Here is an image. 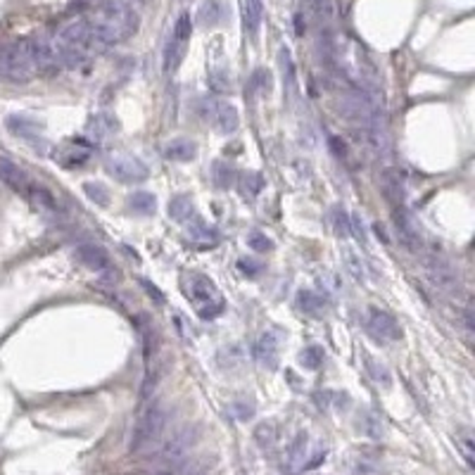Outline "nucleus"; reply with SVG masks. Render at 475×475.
<instances>
[{
    "mask_svg": "<svg viewBox=\"0 0 475 475\" xmlns=\"http://www.w3.org/2000/svg\"><path fill=\"white\" fill-rule=\"evenodd\" d=\"M330 146H333L335 155H338V159H343V162H350V155H347V148H345L343 138L333 136V138H330Z\"/></svg>",
    "mask_w": 475,
    "mask_h": 475,
    "instance_id": "obj_41",
    "label": "nucleus"
},
{
    "mask_svg": "<svg viewBox=\"0 0 475 475\" xmlns=\"http://www.w3.org/2000/svg\"><path fill=\"white\" fill-rule=\"evenodd\" d=\"M5 126H8V129L13 131L15 136L24 138V141H33V138H38V141H40V138H43V136H40V126L33 119H26V117H8Z\"/></svg>",
    "mask_w": 475,
    "mask_h": 475,
    "instance_id": "obj_23",
    "label": "nucleus"
},
{
    "mask_svg": "<svg viewBox=\"0 0 475 475\" xmlns=\"http://www.w3.org/2000/svg\"><path fill=\"white\" fill-rule=\"evenodd\" d=\"M247 247H250L252 252H271L274 250V240H271L266 233H262V231L254 228L247 233Z\"/></svg>",
    "mask_w": 475,
    "mask_h": 475,
    "instance_id": "obj_30",
    "label": "nucleus"
},
{
    "mask_svg": "<svg viewBox=\"0 0 475 475\" xmlns=\"http://www.w3.org/2000/svg\"><path fill=\"white\" fill-rule=\"evenodd\" d=\"M395 228H397L399 242H402L409 252H419V247H421L419 226L414 224L411 214L404 210V207H395Z\"/></svg>",
    "mask_w": 475,
    "mask_h": 475,
    "instance_id": "obj_13",
    "label": "nucleus"
},
{
    "mask_svg": "<svg viewBox=\"0 0 475 475\" xmlns=\"http://www.w3.org/2000/svg\"><path fill=\"white\" fill-rule=\"evenodd\" d=\"M91 153H93L91 141H86V138H72L69 143H65L62 148L55 150L53 159L65 166H77V164H84V162L91 157Z\"/></svg>",
    "mask_w": 475,
    "mask_h": 475,
    "instance_id": "obj_14",
    "label": "nucleus"
},
{
    "mask_svg": "<svg viewBox=\"0 0 475 475\" xmlns=\"http://www.w3.org/2000/svg\"><path fill=\"white\" fill-rule=\"evenodd\" d=\"M129 207L136 214H153L155 207H157V200H155L153 193H133L129 198Z\"/></svg>",
    "mask_w": 475,
    "mask_h": 475,
    "instance_id": "obj_29",
    "label": "nucleus"
},
{
    "mask_svg": "<svg viewBox=\"0 0 475 475\" xmlns=\"http://www.w3.org/2000/svg\"><path fill=\"white\" fill-rule=\"evenodd\" d=\"M276 437H278V430L274 423H259L257 430H254V439H257L262 447H271V444L276 442Z\"/></svg>",
    "mask_w": 475,
    "mask_h": 475,
    "instance_id": "obj_33",
    "label": "nucleus"
},
{
    "mask_svg": "<svg viewBox=\"0 0 475 475\" xmlns=\"http://www.w3.org/2000/svg\"><path fill=\"white\" fill-rule=\"evenodd\" d=\"M328 449L323 444H316L311 449V442L306 435H297L295 442L288 447V459H286V468L290 473H299V471H309V468H316L318 463L326 459Z\"/></svg>",
    "mask_w": 475,
    "mask_h": 475,
    "instance_id": "obj_5",
    "label": "nucleus"
},
{
    "mask_svg": "<svg viewBox=\"0 0 475 475\" xmlns=\"http://www.w3.org/2000/svg\"><path fill=\"white\" fill-rule=\"evenodd\" d=\"M166 423H169V409L159 402L148 404V407L141 411V416L136 419V423H133L129 449L133 454H141V451L155 447V444L162 439V435H164Z\"/></svg>",
    "mask_w": 475,
    "mask_h": 475,
    "instance_id": "obj_3",
    "label": "nucleus"
},
{
    "mask_svg": "<svg viewBox=\"0 0 475 475\" xmlns=\"http://www.w3.org/2000/svg\"><path fill=\"white\" fill-rule=\"evenodd\" d=\"M297 306L299 311H304V314L309 316H323L326 314V297L323 295H318L314 290H299L297 293Z\"/></svg>",
    "mask_w": 475,
    "mask_h": 475,
    "instance_id": "obj_21",
    "label": "nucleus"
},
{
    "mask_svg": "<svg viewBox=\"0 0 475 475\" xmlns=\"http://www.w3.org/2000/svg\"><path fill=\"white\" fill-rule=\"evenodd\" d=\"M238 269H240L245 276L254 278V276H259V271H264V266H262V262H254V259H240V262H238Z\"/></svg>",
    "mask_w": 475,
    "mask_h": 475,
    "instance_id": "obj_40",
    "label": "nucleus"
},
{
    "mask_svg": "<svg viewBox=\"0 0 475 475\" xmlns=\"http://www.w3.org/2000/svg\"><path fill=\"white\" fill-rule=\"evenodd\" d=\"M74 257H77L79 262L86 266V269L95 271L98 276L107 278V281H114V278H119L117 266L112 264L109 254L102 250V247H98V245H79L77 252H74Z\"/></svg>",
    "mask_w": 475,
    "mask_h": 475,
    "instance_id": "obj_11",
    "label": "nucleus"
},
{
    "mask_svg": "<svg viewBox=\"0 0 475 475\" xmlns=\"http://www.w3.org/2000/svg\"><path fill=\"white\" fill-rule=\"evenodd\" d=\"M93 33V53L112 48L138 29V15L121 3H105L88 20Z\"/></svg>",
    "mask_w": 475,
    "mask_h": 475,
    "instance_id": "obj_1",
    "label": "nucleus"
},
{
    "mask_svg": "<svg viewBox=\"0 0 475 475\" xmlns=\"http://www.w3.org/2000/svg\"><path fill=\"white\" fill-rule=\"evenodd\" d=\"M195 155H198V143L190 138H176L164 150V157L171 162H190L195 159Z\"/></svg>",
    "mask_w": 475,
    "mask_h": 475,
    "instance_id": "obj_18",
    "label": "nucleus"
},
{
    "mask_svg": "<svg viewBox=\"0 0 475 475\" xmlns=\"http://www.w3.org/2000/svg\"><path fill=\"white\" fill-rule=\"evenodd\" d=\"M355 143L368 157L383 159L390 155V138L385 133V126H357L355 129Z\"/></svg>",
    "mask_w": 475,
    "mask_h": 475,
    "instance_id": "obj_10",
    "label": "nucleus"
},
{
    "mask_svg": "<svg viewBox=\"0 0 475 475\" xmlns=\"http://www.w3.org/2000/svg\"><path fill=\"white\" fill-rule=\"evenodd\" d=\"M188 235H190V240H193L195 245H202V247H210V245H217V242H219L217 228H212V226H207L205 221H200L198 217L190 221Z\"/></svg>",
    "mask_w": 475,
    "mask_h": 475,
    "instance_id": "obj_22",
    "label": "nucleus"
},
{
    "mask_svg": "<svg viewBox=\"0 0 475 475\" xmlns=\"http://www.w3.org/2000/svg\"><path fill=\"white\" fill-rule=\"evenodd\" d=\"M198 437H200V428H195V426H188V428L176 430L157 451H155V456H153L155 466H173V463H183L185 456L190 454V449L198 444Z\"/></svg>",
    "mask_w": 475,
    "mask_h": 475,
    "instance_id": "obj_4",
    "label": "nucleus"
},
{
    "mask_svg": "<svg viewBox=\"0 0 475 475\" xmlns=\"http://www.w3.org/2000/svg\"><path fill=\"white\" fill-rule=\"evenodd\" d=\"M214 173H217V176H214V181H217V185H221V188H228L231 183H233V169H231L228 164H221V162H217V164H214Z\"/></svg>",
    "mask_w": 475,
    "mask_h": 475,
    "instance_id": "obj_38",
    "label": "nucleus"
},
{
    "mask_svg": "<svg viewBox=\"0 0 475 475\" xmlns=\"http://www.w3.org/2000/svg\"><path fill=\"white\" fill-rule=\"evenodd\" d=\"M181 288H183L185 299L193 304L195 314L200 318L212 321V318L224 314V309H226L224 295L219 293L217 283H214L210 276L198 274V271H185L181 276Z\"/></svg>",
    "mask_w": 475,
    "mask_h": 475,
    "instance_id": "obj_2",
    "label": "nucleus"
},
{
    "mask_svg": "<svg viewBox=\"0 0 475 475\" xmlns=\"http://www.w3.org/2000/svg\"><path fill=\"white\" fill-rule=\"evenodd\" d=\"M105 169L112 173L119 183H143L150 176L148 166L136 155L129 153H112L105 157Z\"/></svg>",
    "mask_w": 475,
    "mask_h": 475,
    "instance_id": "obj_7",
    "label": "nucleus"
},
{
    "mask_svg": "<svg viewBox=\"0 0 475 475\" xmlns=\"http://www.w3.org/2000/svg\"><path fill=\"white\" fill-rule=\"evenodd\" d=\"M238 188H240V193H242V198H245V200H254L259 193H262L264 178L259 176V173H254V171L242 173V176L238 178Z\"/></svg>",
    "mask_w": 475,
    "mask_h": 475,
    "instance_id": "obj_27",
    "label": "nucleus"
},
{
    "mask_svg": "<svg viewBox=\"0 0 475 475\" xmlns=\"http://www.w3.org/2000/svg\"><path fill=\"white\" fill-rule=\"evenodd\" d=\"M254 359L262 364L264 368H276L278 366V333H264L262 338L257 340L252 350Z\"/></svg>",
    "mask_w": 475,
    "mask_h": 475,
    "instance_id": "obj_15",
    "label": "nucleus"
},
{
    "mask_svg": "<svg viewBox=\"0 0 475 475\" xmlns=\"http://www.w3.org/2000/svg\"><path fill=\"white\" fill-rule=\"evenodd\" d=\"M264 20V0H242V22H245V31L254 38L259 33Z\"/></svg>",
    "mask_w": 475,
    "mask_h": 475,
    "instance_id": "obj_17",
    "label": "nucleus"
},
{
    "mask_svg": "<svg viewBox=\"0 0 475 475\" xmlns=\"http://www.w3.org/2000/svg\"><path fill=\"white\" fill-rule=\"evenodd\" d=\"M169 217L173 221H193L195 217H198V212H195V205L193 200H190V195H173L171 202H169Z\"/></svg>",
    "mask_w": 475,
    "mask_h": 475,
    "instance_id": "obj_20",
    "label": "nucleus"
},
{
    "mask_svg": "<svg viewBox=\"0 0 475 475\" xmlns=\"http://www.w3.org/2000/svg\"><path fill=\"white\" fill-rule=\"evenodd\" d=\"M359 423H364V426H359V428H361L368 437H380V433H383V428H380V419L373 414L359 416Z\"/></svg>",
    "mask_w": 475,
    "mask_h": 475,
    "instance_id": "obj_36",
    "label": "nucleus"
},
{
    "mask_svg": "<svg viewBox=\"0 0 475 475\" xmlns=\"http://www.w3.org/2000/svg\"><path fill=\"white\" fill-rule=\"evenodd\" d=\"M330 226H333L335 235H340V238L352 235V217L343 210V207H333V210H330Z\"/></svg>",
    "mask_w": 475,
    "mask_h": 475,
    "instance_id": "obj_28",
    "label": "nucleus"
},
{
    "mask_svg": "<svg viewBox=\"0 0 475 475\" xmlns=\"http://www.w3.org/2000/svg\"><path fill=\"white\" fill-rule=\"evenodd\" d=\"M380 188H383L385 198L392 202L395 207H402L404 202V185H402V178H399V173L395 169H387L383 176H380Z\"/></svg>",
    "mask_w": 475,
    "mask_h": 475,
    "instance_id": "obj_19",
    "label": "nucleus"
},
{
    "mask_svg": "<svg viewBox=\"0 0 475 475\" xmlns=\"http://www.w3.org/2000/svg\"><path fill=\"white\" fill-rule=\"evenodd\" d=\"M299 364H302L304 368H309V371L321 368L323 366V350H321V347H316V345L304 347V352L299 355Z\"/></svg>",
    "mask_w": 475,
    "mask_h": 475,
    "instance_id": "obj_31",
    "label": "nucleus"
},
{
    "mask_svg": "<svg viewBox=\"0 0 475 475\" xmlns=\"http://www.w3.org/2000/svg\"><path fill=\"white\" fill-rule=\"evenodd\" d=\"M141 286L146 288V293L150 295V297H155V302H159V304H164V295H162L157 288L153 286V283H148V281H141Z\"/></svg>",
    "mask_w": 475,
    "mask_h": 475,
    "instance_id": "obj_43",
    "label": "nucleus"
},
{
    "mask_svg": "<svg viewBox=\"0 0 475 475\" xmlns=\"http://www.w3.org/2000/svg\"><path fill=\"white\" fill-rule=\"evenodd\" d=\"M198 112L207 124H212L214 129L221 133H233L238 129V124H240L238 109L231 105V102L217 100V98H205V100H200Z\"/></svg>",
    "mask_w": 475,
    "mask_h": 475,
    "instance_id": "obj_6",
    "label": "nucleus"
},
{
    "mask_svg": "<svg viewBox=\"0 0 475 475\" xmlns=\"http://www.w3.org/2000/svg\"><path fill=\"white\" fill-rule=\"evenodd\" d=\"M114 126L117 124H114L109 117H93L88 124V131L98 138V141H102V136H107L109 131H114ZM95 138H93V141H95Z\"/></svg>",
    "mask_w": 475,
    "mask_h": 475,
    "instance_id": "obj_34",
    "label": "nucleus"
},
{
    "mask_svg": "<svg viewBox=\"0 0 475 475\" xmlns=\"http://www.w3.org/2000/svg\"><path fill=\"white\" fill-rule=\"evenodd\" d=\"M461 451H463V456H466L468 466H473V439L468 437V435L461 439Z\"/></svg>",
    "mask_w": 475,
    "mask_h": 475,
    "instance_id": "obj_42",
    "label": "nucleus"
},
{
    "mask_svg": "<svg viewBox=\"0 0 475 475\" xmlns=\"http://www.w3.org/2000/svg\"><path fill=\"white\" fill-rule=\"evenodd\" d=\"M366 328L375 340H399L402 338V328H399L397 318L383 309H375V306L366 316Z\"/></svg>",
    "mask_w": 475,
    "mask_h": 475,
    "instance_id": "obj_12",
    "label": "nucleus"
},
{
    "mask_svg": "<svg viewBox=\"0 0 475 475\" xmlns=\"http://www.w3.org/2000/svg\"><path fill=\"white\" fill-rule=\"evenodd\" d=\"M190 33H193L190 15H181L176 20V24H173L169 43L164 48V72H176L178 65L183 62L185 50H188V43H190Z\"/></svg>",
    "mask_w": 475,
    "mask_h": 475,
    "instance_id": "obj_8",
    "label": "nucleus"
},
{
    "mask_svg": "<svg viewBox=\"0 0 475 475\" xmlns=\"http://www.w3.org/2000/svg\"><path fill=\"white\" fill-rule=\"evenodd\" d=\"M219 364H221L224 368H228V364L231 366H235V364H240V359H242V352L238 350L235 345H231V347H224L221 352H219Z\"/></svg>",
    "mask_w": 475,
    "mask_h": 475,
    "instance_id": "obj_37",
    "label": "nucleus"
},
{
    "mask_svg": "<svg viewBox=\"0 0 475 475\" xmlns=\"http://www.w3.org/2000/svg\"><path fill=\"white\" fill-rule=\"evenodd\" d=\"M0 178H3V181L8 183L10 188H15L17 193H24V195H26V188L31 185V181H29L26 173L22 171L20 166L15 164V162H10L8 157H3V155H0Z\"/></svg>",
    "mask_w": 475,
    "mask_h": 475,
    "instance_id": "obj_16",
    "label": "nucleus"
},
{
    "mask_svg": "<svg viewBox=\"0 0 475 475\" xmlns=\"http://www.w3.org/2000/svg\"><path fill=\"white\" fill-rule=\"evenodd\" d=\"M228 77L226 74H219V72H212L210 77V88L214 93H231V81H226Z\"/></svg>",
    "mask_w": 475,
    "mask_h": 475,
    "instance_id": "obj_39",
    "label": "nucleus"
},
{
    "mask_svg": "<svg viewBox=\"0 0 475 475\" xmlns=\"http://www.w3.org/2000/svg\"><path fill=\"white\" fill-rule=\"evenodd\" d=\"M26 198L33 202V207H38V212H45V214H55L57 212V202L53 198V193L45 188H40V185H29L26 188Z\"/></svg>",
    "mask_w": 475,
    "mask_h": 475,
    "instance_id": "obj_24",
    "label": "nucleus"
},
{
    "mask_svg": "<svg viewBox=\"0 0 475 475\" xmlns=\"http://www.w3.org/2000/svg\"><path fill=\"white\" fill-rule=\"evenodd\" d=\"M423 269H426L428 281H430L433 286L437 288V290L451 293V295L461 290L459 276H456V269L444 257H437V254H433V257H426V259H423Z\"/></svg>",
    "mask_w": 475,
    "mask_h": 475,
    "instance_id": "obj_9",
    "label": "nucleus"
},
{
    "mask_svg": "<svg viewBox=\"0 0 475 475\" xmlns=\"http://www.w3.org/2000/svg\"><path fill=\"white\" fill-rule=\"evenodd\" d=\"M343 262L357 281H366V262H364L361 254L355 247H343Z\"/></svg>",
    "mask_w": 475,
    "mask_h": 475,
    "instance_id": "obj_26",
    "label": "nucleus"
},
{
    "mask_svg": "<svg viewBox=\"0 0 475 475\" xmlns=\"http://www.w3.org/2000/svg\"><path fill=\"white\" fill-rule=\"evenodd\" d=\"M364 364H366V373L371 375V380H373V383H378L380 387H390L392 385V373H390V368H387L383 361H378V359L366 355V357H364Z\"/></svg>",
    "mask_w": 475,
    "mask_h": 475,
    "instance_id": "obj_25",
    "label": "nucleus"
},
{
    "mask_svg": "<svg viewBox=\"0 0 475 475\" xmlns=\"http://www.w3.org/2000/svg\"><path fill=\"white\" fill-rule=\"evenodd\" d=\"M84 193L88 195V200H93L95 205H100V207L109 205V190H107V185L88 181V183H84Z\"/></svg>",
    "mask_w": 475,
    "mask_h": 475,
    "instance_id": "obj_32",
    "label": "nucleus"
},
{
    "mask_svg": "<svg viewBox=\"0 0 475 475\" xmlns=\"http://www.w3.org/2000/svg\"><path fill=\"white\" fill-rule=\"evenodd\" d=\"M250 91L259 93V95H264V93H269V91H271V74H269V72H264V69H257V72L252 74Z\"/></svg>",
    "mask_w": 475,
    "mask_h": 475,
    "instance_id": "obj_35",
    "label": "nucleus"
}]
</instances>
